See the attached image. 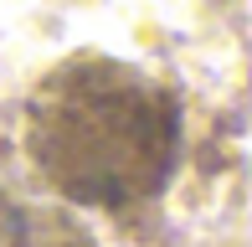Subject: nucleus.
<instances>
[{
    "mask_svg": "<svg viewBox=\"0 0 252 247\" xmlns=\"http://www.w3.org/2000/svg\"><path fill=\"white\" fill-rule=\"evenodd\" d=\"M0 247H98V242L62 206L0 196Z\"/></svg>",
    "mask_w": 252,
    "mask_h": 247,
    "instance_id": "f03ea898",
    "label": "nucleus"
},
{
    "mask_svg": "<svg viewBox=\"0 0 252 247\" xmlns=\"http://www.w3.org/2000/svg\"><path fill=\"white\" fill-rule=\"evenodd\" d=\"M26 154L77 206H144L180 165V98L129 62L67 57L26 98Z\"/></svg>",
    "mask_w": 252,
    "mask_h": 247,
    "instance_id": "f257e3e1",
    "label": "nucleus"
}]
</instances>
